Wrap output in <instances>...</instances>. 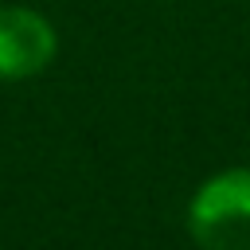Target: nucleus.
Here are the masks:
<instances>
[{"instance_id":"1","label":"nucleus","mask_w":250,"mask_h":250,"mask_svg":"<svg viewBox=\"0 0 250 250\" xmlns=\"http://www.w3.org/2000/svg\"><path fill=\"white\" fill-rule=\"evenodd\" d=\"M195 250H250V164L207 176L188 199Z\"/></svg>"},{"instance_id":"2","label":"nucleus","mask_w":250,"mask_h":250,"mask_svg":"<svg viewBox=\"0 0 250 250\" xmlns=\"http://www.w3.org/2000/svg\"><path fill=\"white\" fill-rule=\"evenodd\" d=\"M59 55L55 23L27 4H0V82L43 74Z\"/></svg>"}]
</instances>
